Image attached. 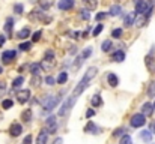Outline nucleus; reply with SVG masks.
Returning a JSON list of instances; mask_svg holds the SVG:
<instances>
[{
  "instance_id": "f257e3e1",
  "label": "nucleus",
  "mask_w": 155,
  "mask_h": 144,
  "mask_svg": "<svg viewBox=\"0 0 155 144\" xmlns=\"http://www.w3.org/2000/svg\"><path fill=\"white\" fill-rule=\"evenodd\" d=\"M97 72H98V69L97 68H89L87 71H86V74H84V77L81 78V81L77 84V87L74 89V96H78L80 93H83L86 89H87V86H89V83H91V80L97 75Z\"/></svg>"
},
{
  "instance_id": "f03ea898",
  "label": "nucleus",
  "mask_w": 155,
  "mask_h": 144,
  "mask_svg": "<svg viewBox=\"0 0 155 144\" xmlns=\"http://www.w3.org/2000/svg\"><path fill=\"white\" fill-rule=\"evenodd\" d=\"M75 101H77V96L72 95L71 98H68V99L65 101V104H63V105L60 107V110L57 111V114H59V116H65V114H66V113H68V111H69V110H71L72 107H74Z\"/></svg>"
},
{
  "instance_id": "7ed1b4c3",
  "label": "nucleus",
  "mask_w": 155,
  "mask_h": 144,
  "mask_svg": "<svg viewBox=\"0 0 155 144\" xmlns=\"http://www.w3.org/2000/svg\"><path fill=\"white\" fill-rule=\"evenodd\" d=\"M60 101L59 96H53V95H47L44 99V110L45 111H51L53 108L57 105V102Z\"/></svg>"
},
{
  "instance_id": "20e7f679",
  "label": "nucleus",
  "mask_w": 155,
  "mask_h": 144,
  "mask_svg": "<svg viewBox=\"0 0 155 144\" xmlns=\"http://www.w3.org/2000/svg\"><path fill=\"white\" fill-rule=\"evenodd\" d=\"M145 123H146V119H145V116H143L142 113L134 114V116L131 117V120H130V125H131L133 128H142Z\"/></svg>"
},
{
  "instance_id": "39448f33",
  "label": "nucleus",
  "mask_w": 155,
  "mask_h": 144,
  "mask_svg": "<svg viewBox=\"0 0 155 144\" xmlns=\"http://www.w3.org/2000/svg\"><path fill=\"white\" fill-rule=\"evenodd\" d=\"M53 66H54V53L53 51H47L45 53V57H44V62L41 63V68L51 69Z\"/></svg>"
},
{
  "instance_id": "423d86ee",
  "label": "nucleus",
  "mask_w": 155,
  "mask_h": 144,
  "mask_svg": "<svg viewBox=\"0 0 155 144\" xmlns=\"http://www.w3.org/2000/svg\"><path fill=\"white\" fill-rule=\"evenodd\" d=\"M149 8H151V5L146 0H136V12L139 15H145Z\"/></svg>"
},
{
  "instance_id": "0eeeda50",
  "label": "nucleus",
  "mask_w": 155,
  "mask_h": 144,
  "mask_svg": "<svg viewBox=\"0 0 155 144\" xmlns=\"http://www.w3.org/2000/svg\"><path fill=\"white\" fill-rule=\"evenodd\" d=\"M45 131H47V134H56V131H57V120H56L54 116H50L47 119V122H45Z\"/></svg>"
},
{
  "instance_id": "6e6552de",
  "label": "nucleus",
  "mask_w": 155,
  "mask_h": 144,
  "mask_svg": "<svg viewBox=\"0 0 155 144\" xmlns=\"http://www.w3.org/2000/svg\"><path fill=\"white\" fill-rule=\"evenodd\" d=\"M29 99H30V90H29V89H24V90H21V92L17 95V101H18L20 104H26Z\"/></svg>"
},
{
  "instance_id": "1a4fd4ad",
  "label": "nucleus",
  "mask_w": 155,
  "mask_h": 144,
  "mask_svg": "<svg viewBox=\"0 0 155 144\" xmlns=\"http://www.w3.org/2000/svg\"><path fill=\"white\" fill-rule=\"evenodd\" d=\"M15 56H17V53L14 50H9V51H5L2 54V60H3V63H9L15 59Z\"/></svg>"
},
{
  "instance_id": "9d476101",
  "label": "nucleus",
  "mask_w": 155,
  "mask_h": 144,
  "mask_svg": "<svg viewBox=\"0 0 155 144\" xmlns=\"http://www.w3.org/2000/svg\"><path fill=\"white\" fill-rule=\"evenodd\" d=\"M72 6H74V0H59L57 3V8L62 11H69Z\"/></svg>"
},
{
  "instance_id": "9b49d317",
  "label": "nucleus",
  "mask_w": 155,
  "mask_h": 144,
  "mask_svg": "<svg viewBox=\"0 0 155 144\" xmlns=\"http://www.w3.org/2000/svg\"><path fill=\"white\" fill-rule=\"evenodd\" d=\"M9 132H11L12 137H18V135L23 132V126H21L20 123H12L11 128H9Z\"/></svg>"
},
{
  "instance_id": "f8f14e48",
  "label": "nucleus",
  "mask_w": 155,
  "mask_h": 144,
  "mask_svg": "<svg viewBox=\"0 0 155 144\" xmlns=\"http://www.w3.org/2000/svg\"><path fill=\"white\" fill-rule=\"evenodd\" d=\"M47 141H48V134H47L45 129H42L39 132L38 138H36V144H47Z\"/></svg>"
},
{
  "instance_id": "ddd939ff",
  "label": "nucleus",
  "mask_w": 155,
  "mask_h": 144,
  "mask_svg": "<svg viewBox=\"0 0 155 144\" xmlns=\"http://www.w3.org/2000/svg\"><path fill=\"white\" fill-rule=\"evenodd\" d=\"M152 111H154V107H152V104H149V102H145V104H143V107H142V114L146 117V116H151V114H152Z\"/></svg>"
},
{
  "instance_id": "4468645a",
  "label": "nucleus",
  "mask_w": 155,
  "mask_h": 144,
  "mask_svg": "<svg viewBox=\"0 0 155 144\" xmlns=\"http://www.w3.org/2000/svg\"><path fill=\"white\" fill-rule=\"evenodd\" d=\"M107 81H108V84L111 86V87H116L117 84H119V78H117V75L116 74H108L107 75Z\"/></svg>"
},
{
  "instance_id": "2eb2a0df",
  "label": "nucleus",
  "mask_w": 155,
  "mask_h": 144,
  "mask_svg": "<svg viewBox=\"0 0 155 144\" xmlns=\"http://www.w3.org/2000/svg\"><path fill=\"white\" fill-rule=\"evenodd\" d=\"M134 20H136V15H134V14H128V15H125V18H124V24H125V27L133 26V24H134Z\"/></svg>"
},
{
  "instance_id": "dca6fc26",
  "label": "nucleus",
  "mask_w": 155,
  "mask_h": 144,
  "mask_svg": "<svg viewBox=\"0 0 155 144\" xmlns=\"http://www.w3.org/2000/svg\"><path fill=\"white\" fill-rule=\"evenodd\" d=\"M84 132H87V134H97L98 132V128H97V125L94 122H89L86 125V128H84Z\"/></svg>"
},
{
  "instance_id": "f3484780",
  "label": "nucleus",
  "mask_w": 155,
  "mask_h": 144,
  "mask_svg": "<svg viewBox=\"0 0 155 144\" xmlns=\"http://www.w3.org/2000/svg\"><path fill=\"white\" fill-rule=\"evenodd\" d=\"M83 3L87 8V11H94L98 6V0H83Z\"/></svg>"
},
{
  "instance_id": "a211bd4d",
  "label": "nucleus",
  "mask_w": 155,
  "mask_h": 144,
  "mask_svg": "<svg viewBox=\"0 0 155 144\" xmlns=\"http://www.w3.org/2000/svg\"><path fill=\"white\" fill-rule=\"evenodd\" d=\"M30 36V30L27 29V27H24V29H21L18 33H17V38H20V39H27Z\"/></svg>"
},
{
  "instance_id": "6ab92c4d",
  "label": "nucleus",
  "mask_w": 155,
  "mask_h": 144,
  "mask_svg": "<svg viewBox=\"0 0 155 144\" xmlns=\"http://www.w3.org/2000/svg\"><path fill=\"white\" fill-rule=\"evenodd\" d=\"M140 138H142L143 141L149 143V141L152 140V132H151V131H148V129H146V131H142V132H140Z\"/></svg>"
},
{
  "instance_id": "aec40b11",
  "label": "nucleus",
  "mask_w": 155,
  "mask_h": 144,
  "mask_svg": "<svg viewBox=\"0 0 155 144\" xmlns=\"http://www.w3.org/2000/svg\"><path fill=\"white\" fill-rule=\"evenodd\" d=\"M113 60H114V62H124V60H125V53H124L122 50L116 51L114 56H113Z\"/></svg>"
},
{
  "instance_id": "412c9836",
  "label": "nucleus",
  "mask_w": 155,
  "mask_h": 144,
  "mask_svg": "<svg viewBox=\"0 0 155 144\" xmlns=\"http://www.w3.org/2000/svg\"><path fill=\"white\" fill-rule=\"evenodd\" d=\"M145 23H146V15H139V17H137V20H134V24H136L137 27L145 26Z\"/></svg>"
},
{
  "instance_id": "4be33fe9",
  "label": "nucleus",
  "mask_w": 155,
  "mask_h": 144,
  "mask_svg": "<svg viewBox=\"0 0 155 144\" xmlns=\"http://www.w3.org/2000/svg\"><path fill=\"white\" fill-rule=\"evenodd\" d=\"M68 80V72H60L57 75V84H65Z\"/></svg>"
},
{
  "instance_id": "5701e85b",
  "label": "nucleus",
  "mask_w": 155,
  "mask_h": 144,
  "mask_svg": "<svg viewBox=\"0 0 155 144\" xmlns=\"http://www.w3.org/2000/svg\"><path fill=\"white\" fill-rule=\"evenodd\" d=\"M91 102H92L94 107H100V105L103 104V99H101V96L100 95H94L92 96V99H91Z\"/></svg>"
},
{
  "instance_id": "b1692460",
  "label": "nucleus",
  "mask_w": 155,
  "mask_h": 144,
  "mask_svg": "<svg viewBox=\"0 0 155 144\" xmlns=\"http://www.w3.org/2000/svg\"><path fill=\"white\" fill-rule=\"evenodd\" d=\"M23 83H24V78H23V77H17V78L12 81V87H14V89H20Z\"/></svg>"
},
{
  "instance_id": "393cba45",
  "label": "nucleus",
  "mask_w": 155,
  "mask_h": 144,
  "mask_svg": "<svg viewBox=\"0 0 155 144\" xmlns=\"http://www.w3.org/2000/svg\"><path fill=\"white\" fill-rule=\"evenodd\" d=\"M21 119H23L24 122H30V120H32V110L27 108V110L21 114Z\"/></svg>"
},
{
  "instance_id": "a878e982",
  "label": "nucleus",
  "mask_w": 155,
  "mask_h": 144,
  "mask_svg": "<svg viewBox=\"0 0 155 144\" xmlns=\"http://www.w3.org/2000/svg\"><path fill=\"white\" fill-rule=\"evenodd\" d=\"M120 11H122V8H120V6H117V5H114V6H111V9H110L108 15L116 17V15H119V14H120Z\"/></svg>"
},
{
  "instance_id": "bb28decb",
  "label": "nucleus",
  "mask_w": 155,
  "mask_h": 144,
  "mask_svg": "<svg viewBox=\"0 0 155 144\" xmlns=\"http://www.w3.org/2000/svg\"><path fill=\"white\" fill-rule=\"evenodd\" d=\"M12 27H14V20H12V18H8V20H6V24H5V30H6L8 33H11V32H12Z\"/></svg>"
},
{
  "instance_id": "cd10ccee",
  "label": "nucleus",
  "mask_w": 155,
  "mask_h": 144,
  "mask_svg": "<svg viewBox=\"0 0 155 144\" xmlns=\"http://www.w3.org/2000/svg\"><path fill=\"white\" fill-rule=\"evenodd\" d=\"M30 71H32L33 75H39V72H41V65H39V63H33V65L30 66Z\"/></svg>"
},
{
  "instance_id": "c85d7f7f",
  "label": "nucleus",
  "mask_w": 155,
  "mask_h": 144,
  "mask_svg": "<svg viewBox=\"0 0 155 144\" xmlns=\"http://www.w3.org/2000/svg\"><path fill=\"white\" fill-rule=\"evenodd\" d=\"M101 50H103L104 53H108L111 50V41H104L103 45H101Z\"/></svg>"
},
{
  "instance_id": "c756f323",
  "label": "nucleus",
  "mask_w": 155,
  "mask_h": 144,
  "mask_svg": "<svg viewBox=\"0 0 155 144\" xmlns=\"http://www.w3.org/2000/svg\"><path fill=\"white\" fill-rule=\"evenodd\" d=\"M39 5H41L42 9H48L53 5V0H39Z\"/></svg>"
},
{
  "instance_id": "7c9ffc66",
  "label": "nucleus",
  "mask_w": 155,
  "mask_h": 144,
  "mask_svg": "<svg viewBox=\"0 0 155 144\" xmlns=\"http://www.w3.org/2000/svg\"><path fill=\"white\" fill-rule=\"evenodd\" d=\"M91 54H92V48H86V50L81 53L80 57H81V60H86L87 57H91Z\"/></svg>"
},
{
  "instance_id": "2f4dec72",
  "label": "nucleus",
  "mask_w": 155,
  "mask_h": 144,
  "mask_svg": "<svg viewBox=\"0 0 155 144\" xmlns=\"http://www.w3.org/2000/svg\"><path fill=\"white\" fill-rule=\"evenodd\" d=\"M12 105H14V102H12L11 99H5V101L2 102V107H3L5 110H9V108H12Z\"/></svg>"
},
{
  "instance_id": "473e14b6",
  "label": "nucleus",
  "mask_w": 155,
  "mask_h": 144,
  "mask_svg": "<svg viewBox=\"0 0 155 144\" xmlns=\"http://www.w3.org/2000/svg\"><path fill=\"white\" fill-rule=\"evenodd\" d=\"M119 144H133V141H131V137H130V135H122L120 143H119Z\"/></svg>"
},
{
  "instance_id": "72a5a7b5",
  "label": "nucleus",
  "mask_w": 155,
  "mask_h": 144,
  "mask_svg": "<svg viewBox=\"0 0 155 144\" xmlns=\"http://www.w3.org/2000/svg\"><path fill=\"white\" fill-rule=\"evenodd\" d=\"M23 11H24V6H23L21 3H17V5L14 6V12H15V14H23Z\"/></svg>"
},
{
  "instance_id": "f704fd0d",
  "label": "nucleus",
  "mask_w": 155,
  "mask_h": 144,
  "mask_svg": "<svg viewBox=\"0 0 155 144\" xmlns=\"http://www.w3.org/2000/svg\"><path fill=\"white\" fill-rule=\"evenodd\" d=\"M30 47H32V44H30V42H23V44H20V50H21V51H29V50H30Z\"/></svg>"
},
{
  "instance_id": "c9c22d12",
  "label": "nucleus",
  "mask_w": 155,
  "mask_h": 144,
  "mask_svg": "<svg viewBox=\"0 0 155 144\" xmlns=\"http://www.w3.org/2000/svg\"><path fill=\"white\" fill-rule=\"evenodd\" d=\"M101 30H103V24H98V26L94 29V32H92V36H98V35L101 33Z\"/></svg>"
},
{
  "instance_id": "e433bc0d",
  "label": "nucleus",
  "mask_w": 155,
  "mask_h": 144,
  "mask_svg": "<svg viewBox=\"0 0 155 144\" xmlns=\"http://www.w3.org/2000/svg\"><path fill=\"white\" fill-rule=\"evenodd\" d=\"M111 36H113V38H116V39H119V38L122 36V29H114V30H113V33H111Z\"/></svg>"
},
{
  "instance_id": "4c0bfd02",
  "label": "nucleus",
  "mask_w": 155,
  "mask_h": 144,
  "mask_svg": "<svg viewBox=\"0 0 155 144\" xmlns=\"http://www.w3.org/2000/svg\"><path fill=\"white\" fill-rule=\"evenodd\" d=\"M81 14H80V17L83 18V20H89V17H91V14L87 12V9H84V11H80Z\"/></svg>"
},
{
  "instance_id": "58836bf2",
  "label": "nucleus",
  "mask_w": 155,
  "mask_h": 144,
  "mask_svg": "<svg viewBox=\"0 0 155 144\" xmlns=\"http://www.w3.org/2000/svg\"><path fill=\"white\" fill-rule=\"evenodd\" d=\"M107 15H108L107 12H100V14H97V17H95V20H97V21H101V20H104V18H105Z\"/></svg>"
},
{
  "instance_id": "ea45409f",
  "label": "nucleus",
  "mask_w": 155,
  "mask_h": 144,
  "mask_svg": "<svg viewBox=\"0 0 155 144\" xmlns=\"http://www.w3.org/2000/svg\"><path fill=\"white\" fill-rule=\"evenodd\" d=\"M54 83H56V80H54L53 77H45V84H48V86H54Z\"/></svg>"
},
{
  "instance_id": "a19ab883",
  "label": "nucleus",
  "mask_w": 155,
  "mask_h": 144,
  "mask_svg": "<svg viewBox=\"0 0 155 144\" xmlns=\"http://www.w3.org/2000/svg\"><path fill=\"white\" fill-rule=\"evenodd\" d=\"M41 35H42L41 32H35V33H33V36H32V39H33V42H36V41H39V39H41Z\"/></svg>"
},
{
  "instance_id": "79ce46f5",
  "label": "nucleus",
  "mask_w": 155,
  "mask_h": 144,
  "mask_svg": "<svg viewBox=\"0 0 155 144\" xmlns=\"http://www.w3.org/2000/svg\"><path fill=\"white\" fill-rule=\"evenodd\" d=\"M39 83H41V78H39L38 75H35V77L32 78V84H35V86H39Z\"/></svg>"
},
{
  "instance_id": "37998d69",
  "label": "nucleus",
  "mask_w": 155,
  "mask_h": 144,
  "mask_svg": "<svg viewBox=\"0 0 155 144\" xmlns=\"http://www.w3.org/2000/svg\"><path fill=\"white\" fill-rule=\"evenodd\" d=\"M122 134H124V128H119V129H114L113 137H117V135H122Z\"/></svg>"
},
{
  "instance_id": "c03bdc74",
  "label": "nucleus",
  "mask_w": 155,
  "mask_h": 144,
  "mask_svg": "<svg viewBox=\"0 0 155 144\" xmlns=\"http://www.w3.org/2000/svg\"><path fill=\"white\" fill-rule=\"evenodd\" d=\"M148 95H149V96H155V84H152V86L149 87V90H148Z\"/></svg>"
},
{
  "instance_id": "a18cd8bd",
  "label": "nucleus",
  "mask_w": 155,
  "mask_h": 144,
  "mask_svg": "<svg viewBox=\"0 0 155 144\" xmlns=\"http://www.w3.org/2000/svg\"><path fill=\"white\" fill-rule=\"evenodd\" d=\"M92 116H95V111H94V110H87V111H86V117L91 119Z\"/></svg>"
},
{
  "instance_id": "49530a36",
  "label": "nucleus",
  "mask_w": 155,
  "mask_h": 144,
  "mask_svg": "<svg viewBox=\"0 0 155 144\" xmlns=\"http://www.w3.org/2000/svg\"><path fill=\"white\" fill-rule=\"evenodd\" d=\"M24 144H32V137H30V135H27V137L24 138Z\"/></svg>"
},
{
  "instance_id": "de8ad7c7",
  "label": "nucleus",
  "mask_w": 155,
  "mask_h": 144,
  "mask_svg": "<svg viewBox=\"0 0 155 144\" xmlns=\"http://www.w3.org/2000/svg\"><path fill=\"white\" fill-rule=\"evenodd\" d=\"M6 42V38L3 36V35H0V47H3V44Z\"/></svg>"
},
{
  "instance_id": "09e8293b",
  "label": "nucleus",
  "mask_w": 155,
  "mask_h": 144,
  "mask_svg": "<svg viewBox=\"0 0 155 144\" xmlns=\"http://www.w3.org/2000/svg\"><path fill=\"white\" fill-rule=\"evenodd\" d=\"M149 131L155 134V122H152V123H151V129H149Z\"/></svg>"
},
{
  "instance_id": "8fccbe9b",
  "label": "nucleus",
  "mask_w": 155,
  "mask_h": 144,
  "mask_svg": "<svg viewBox=\"0 0 155 144\" xmlns=\"http://www.w3.org/2000/svg\"><path fill=\"white\" fill-rule=\"evenodd\" d=\"M62 143H63V140H62V138H57V140H56L53 144H62Z\"/></svg>"
},
{
  "instance_id": "3c124183",
  "label": "nucleus",
  "mask_w": 155,
  "mask_h": 144,
  "mask_svg": "<svg viewBox=\"0 0 155 144\" xmlns=\"http://www.w3.org/2000/svg\"><path fill=\"white\" fill-rule=\"evenodd\" d=\"M69 53H71V54H74V53H75V47H71V50H69Z\"/></svg>"
},
{
  "instance_id": "603ef678",
  "label": "nucleus",
  "mask_w": 155,
  "mask_h": 144,
  "mask_svg": "<svg viewBox=\"0 0 155 144\" xmlns=\"http://www.w3.org/2000/svg\"><path fill=\"white\" fill-rule=\"evenodd\" d=\"M2 90H5V84H3V83H0V92H2Z\"/></svg>"
},
{
  "instance_id": "864d4df0",
  "label": "nucleus",
  "mask_w": 155,
  "mask_h": 144,
  "mask_svg": "<svg viewBox=\"0 0 155 144\" xmlns=\"http://www.w3.org/2000/svg\"><path fill=\"white\" fill-rule=\"evenodd\" d=\"M152 107H154V108H155V102H154V105H152Z\"/></svg>"
},
{
  "instance_id": "5fc2aeb1",
  "label": "nucleus",
  "mask_w": 155,
  "mask_h": 144,
  "mask_svg": "<svg viewBox=\"0 0 155 144\" xmlns=\"http://www.w3.org/2000/svg\"><path fill=\"white\" fill-rule=\"evenodd\" d=\"M0 74H2V68H0Z\"/></svg>"
}]
</instances>
